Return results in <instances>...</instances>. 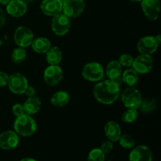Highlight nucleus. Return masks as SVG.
<instances>
[{
	"instance_id": "1",
	"label": "nucleus",
	"mask_w": 161,
	"mask_h": 161,
	"mask_svg": "<svg viewBox=\"0 0 161 161\" xmlns=\"http://www.w3.org/2000/svg\"><path fill=\"white\" fill-rule=\"evenodd\" d=\"M96 100L103 105H112L120 97V86L111 80L97 82L93 90Z\"/></svg>"
},
{
	"instance_id": "2",
	"label": "nucleus",
	"mask_w": 161,
	"mask_h": 161,
	"mask_svg": "<svg viewBox=\"0 0 161 161\" xmlns=\"http://www.w3.org/2000/svg\"><path fill=\"white\" fill-rule=\"evenodd\" d=\"M14 129L19 136L30 137L37 130V124L31 116L25 113L16 117Z\"/></svg>"
},
{
	"instance_id": "3",
	"label": "nucleus",
	"mask_w": 161,
	"mask_h": 161,
	"mask_svg": "<svg viewBox=\"0 0 161 161\" xmlns=\"http://www.w3.org/2000/svg\"><path fill=\"white\" fill-rule=\"evenodd\" d=\"M121 100L127 108L138 109L142 102L141 92L135 86H127L120 93Z\"/></svg>"
},
{
	"instance_id": "4",
	"label": "nucleus",
	"mask_w": 161,
	"mask_h": 161,
	"mask_svg": "<svg viewBox=\"0 0 161 161\" xmlns=\"http://www.w3.org/2000/svg\"><path fill=\"white\" fill-rule=\"evenodd\" d=\"M82 75L87 81L97 83L103 80L105 69L100 63L92 61L85 64L82 70Z\"/></svg>"
},
{
	"instance_id": "5",
	"label": "nucleus",
	"mask_w": 161,
	"mask_h": 161,
	"mask_svg": "<svg viewBox=\"0 0 161 161\" xmlns=\"http://www.w3.org/2000/svg\"><path fill=\"white\" fill-rule=\"evenodd\" d=\"M86 8L84 0H63L62 13L69 18H76Z\"/></svg>"
},
{
	"instance_id": "6",
	"label": "nucleus",
	"mask_w": 161,
	"mask_h": 161,
	"mask_svg": "<svg viewBox=\"0 0 161 161\" xmlns=\"http://www.w3.org/2000/svg\"><path fill=\"white\" fill-rule=\"evenodd\" d=\"M71 28L70 18L63 13L53 16L51 20V28L53 32L58 36H63L69 32Z\"/></svg>"
},
{
	"instance_id": "7",
	"label": "nucleus",
	"mask_w": 161,
	"mask_h": 161,
	"mask_svg": "<svg viewBox=\"0 0 161 161\" xmlns=\"http://www.w3.org/2000/svg\"><path fill=\"white\" fill-rule=\"evenodd\" d=\"M154 61L151 55L140 54L134 58L131 68L138 74L146 75L149 73L153 68Z\"/></svg>"
},
{
	"instance_id": "8",
	"label": "nucleus",
	"mask_w": 161,
	"mask_h": 161,
	"mask_svg": "<svg viewBox=\"0 0 161 161\" xmlns=\"http://www.w3.org/2000/svg\"><path fill=\"white\" fill-rule=\"evenodd\" d=\"M34 39V34L32 31L28 27L20 26L17 28L14 31V42L19 47L27 48L30 47Z\"/></svg>"
},
{
	"instance_id": "9",
	"label": "nucleus",
	"mask_w": 161,
	"mask_h": 161,
	"mask_svg": "<svg viewBox=\"0 0 161 161\" xmlns=\"http://www.w3.org/2000/svg\"><path fill=\"white\" fill-rule=\"evenodd\" d=\"M7 86L13 94L20 95L24 94L25 89L28 86V82L23 74L15 72L9 76Z\"/></svg>"
},
{
	"instance_id": "10",
	"label": "nucleus",
	"mask_w": 161,
	"mask_h": 161,
	"mask_svg": "<svg viewBox=\"0 0 161 161\" xmlns=\"http://www.w3.org/2000/svg\"><path fill=\"white\" fill-rule=\"evenodd\" d=\"M141 6L148 20L154 21L158 19L160 13V0H142Z\"/></svg>"
},
{
	"instance_id": "11",
	"label": "nucleus",
	"mask_w": 161,
	"mask_h": 161,
	"mask_svg": "<svg viewBox=\"0 0 161 161\" xmlns=\"http://www.w3.org/2000/svg\"><path fill=\"white\" fill-rule=\"evenodd\" d=\"M43 79L46 83L54 86L61 83L63 79V71L59 65H49L43 72Z\"/></svg>"
},
{
	"instance_id": "12",
	"label": "nucleus",
	"mask_w": 161,
	"mask_h": 161,
	"mask_svg": "<svg viewBox=\"0 0 161 161\" xmlns=\"http://www.w3.org/2000/svg\"><path fill=\"white\" fill-rule=\"evenodd\" d=\"M159 44L153 36H146L141 38L137 43V49L140 54L151 55L155 53L159 47Z\"/></svg>"
},
{
	"instance_id": "13",
	"label": "nucleus",
	"mask_w": 161,
	"mask_h": 161,
	"mask_svg": "<svg viewBox=\"0 0 161 161\" xmlns=\"http://www.w3.org/2000/svg\"><path fill=\"white\" fill-rule=\"evenodd\" d=\"M20 142L19 135L14 130H6L0 134V148L11 150L17 147Z\"/></svg>"
},
{
	"instance_id": "14",
	"label": "nucleus",
	"mask_w": 161,
	"mask_h": 161,
	"mask_svg": "<svg viewBox=\"0 0 161 161\" xmlns=\"http://www.w3.org/2000/svg\"><path fill=\"white\" fill-rule=\"evenodd\" d=\"M129 161H153V153L148 146L139 145L132 148Z\"/></svg>"
},
{
	"instance_id": "15",
	"label": "nucleus",
	"mask_w": 161,
	"mask_h": 161,
	"mask_svg": "<svg viewBox=\"0 0 161 161\" xmlns=\"http://www.w3.org/2000/svg\"><path fill=\"white\" fill-rule=\"evenodd\" d=\"M62 0H42L40 9L45 15L53 17L62 13Z\"/></svg>"
},
{
	"instance_id": "16",
	"label": "nucleus",
	"mask_w": 161,
	"mask_h": 161,
	"mask_svg": "<svg viewBox=\"0 0 161 161\" xmlns=\"http://www.w3.org/2000/svg\"><path fill=\"white\" fill-rule=\"evenodd\" d=\"M123 73V67L119 64V61L113 60L108 62L105 68V74L108 76V80H111L117 83L119 86L123 83L121 75Z\"/></svg>"
},
{
	"instance_id": "17",
	"label": "nucleus",
	"mask_w": 161,
	"mask_h": 161,
	"mask_svg": "<svg viewBox=\"0 0 161 161\" xmlns=\"http://www.w3.org/2000/svg\"><path fill=\"white\" fill-rule=\"evenodd\" d=\"M6 7L7 14L17 18L25 15L28 10V5L22 0H10Z\"/></svg>"
},
{
	"instance_id": "18",
	"label": "nucleus",
	"mask_w": 161,
	"mask_h": 161,
	"mask_svg": "<svg viewBox=\"0 0 161 161\" xmlns=\"http://www.w3.org/2000/svg\"><path fill=\"white\" fill-rule=\"evenodd\" d=\"M104 130H105V136L107 137L108 141L112 142H117L120 135H122L120 126L118 123L113 120H110L105 124Z\"/></svg>"
},
{
	"instance_id": "19",
	"label": "nucleus",
	"mask_w": 161,
	"mask_h": 161,
	"mask_svg": "<svg viewBox=\"0 0 161 161\" xmlns=\"http://www.w3.org/2000/svg\"><path fill=\"white\" fill-rule=\"evenodd\" d=\"M41 107H42V102L39 97L36 96L28 97L23 104L25 113L30 116L36 114L41 109Z\"/></svg>"
},
{
	"instance_id": "20",
	"label": "nucleus",
	"mask_w": 161,
	"mask_h": 161,
	"mask_svg": "<svg viewBox=\"0 0 161 161\" xmlns=\"http://www.w3.org/2000/svg\"><path fill=\"white\" fill-rule=\"evenodd\" d=\"M70 96L67 91H58L52 95L50 98V103L52 105L58 108H62L69 104Z\"/></svg>"
},
{
	"instance_id": "21",
	"label": "nucleus",
	"mask_w": 161,
	"mask_h": 161,
	"mask_svg": "<svg viewBox=\"0 0 161 161\" xmlns=\"http://www.w3.org/2000/svg\"><path fill=\"white\" fill-rule=\"evenodd\" d=\"M33 51L37 53H46L51 47L50 39L46 37H38L33 39L31 44Z\"/></svg>"
},
{
	"instance_id": "22",
	"label": "nucleus",
	"mask_w": 161,
	"mask_h": 161,
	"mask_svg": "<svg viewBox=\"0 0 161 161\" xmlns=\"http://www.w3.org/2000/svg\"><path fill=\"white\" fill-rule=\"evenodd\" d=\"M45 54L47 62L50 65H58L62 60V51L56 46L50 47Z\"/></svg>"
},
{
	"instance_id": "23",
	"label": "nucleus",
	"mask_w": 161,
	"mask_h": 161,
	"mask_svg": "<svg viewBox=\"0 0 161 161\" xmlns=\"http://www.w3.org/2000/svg\"><path fill=\"white\" fill-rule=\"evenodd\" d=\"M139 74L136 72L132 68H129L123 72L121 78H122L123 83H126L128 86H135L138 83L139 80Z\"/></svg>"
},
{
	"instance_id": "24",
	"label": "nucleus",
	"mask_w": 161,
	"mask_h": 161,
	"mask_svg": "<svg viewBox=\"0 0 161 161\" xmlns=\"http://www.w3.org/2000/svg\"><path fill=\"white\" fill-rule=\"evenodd\" d=\"M157 101L153 98H146L142 99L141 105L138 108L143 113H149L153 112L157 108Z\"/></svg>"
},
{
	"instance_id": "25",
	"label": "nucleus",
	"mask_w": 161,
	"mask_h": 161,
	"mask_svg": "<svg viewBox=\"0 0 161 161\" xmlns=\"http://www.w3.org/2000/svg\"><path fill=\"white\" fill-rule=\"evenodd\" d=\"M27 56V52L25 48L17 47L14 49L11 54V59L15 64H20L25 60Z\"/></svg>"
},
{
	"instance_id": "26",
	"label": "nucleus",
	"mask_w": 161,
	"mask_h": 161,
	"mask_svg": "<svg viewBox=\"0 0 161 161\" xmlns=\"http://www.w3.org/2000/svg\"><path fill=\"white\" fill-rule=\"evenodd\" d=\"M138 116V109L135 108H127L122 115V120L124 123L131 124L137 119Z\"/></svg>"
},
{
	"instance_id": "27",
	"label": "nucleus",
	"mask_w": 161,
	"mask_h": 161,
	"mask_svg": "<svg viewBox=\"0 0 161 161\" xmlns=\"http://www.w3.org/2000/svg\"><path fill=\"white\" fill-rule=\"evenodd\" d=\"M118 141H119V145L124 149H131L132 148L135 147V140L130 135H127V134L121 135Z\"/></svg>"
},
{
	"instance_id": "28",
	"label": "nucleus",
	"mask_w": 161,
	"mask_h": 161,
	"mask_svg": "<svg viewBox=\"0 0 161 161\" xmlns=\"http://www.w3.org/2000/svg\"><path fill=\"white\" fill-rule=\"evenodd\" d=\"M105 154L98 148H94L89 153L87 161H105Z\"/></svg>"
},
{
	"instance_id": "29",
	"label": "nucleus",
	"mask_w": 161,
	"mask_h": 161,
	"mask_svg": "<svg viewBox=\"0 0 161 161\" xmlns=\"http://www.w3.org/2000/svg\"><path fill=\"white\" fill-rule=\"evenodd\" d=\"M118 61L122 67L130 68L131 67L132 64H133L134 58L129 53H123L119 56Z\"/></svg>"
},
{
	"instance_id": "30",
	"label": "nucleus",
	"mask_w": 161,
	"mask_h": 161,
	"mask_svg": "<svg viewBox=\"0 0 161 161\" xmlns=\"http://www.w3.org/2000/svg\"><path fill=\"white\" fill-rule=\"evenodd\" d=\"M101 150L105 154H108L113 150V144L112 142L110 141H106L104 142L102 144L100 148Z\"/></svg>"
},
{
	"instance_id": "31",
	"label": "nucleus",
	"mask_w": 161,
	"mask_h": 161,
	"mask_svg": "<svg viewBox=\"0 0 161 161\" xmlns=\"http://www.w3.org/2000/svg\"><path fill=\"white\" fill-rule=\"evenodd\" d=\"M12 112H13V114H14L16 117L25 114V110H24L23 105H21V104H19V103L15 104V105L13 106Z\"/></svg>"
},
{
	"instance_id": "32",
	"label": "nucleus",
	"mask_w": 161,
	"mask_h": 161,
	"mask_svg": "<svg viewBox=\"0 0 161 161\" xmlns=\"http://www.w3.org/2000/svg\"><path fill=\"white\" fill-rule=\"evenodd\" d=\"M9 76L6 72H0V87L7 86L8 81H9Z\"/></svg>"
},
{
	"instance_id": "33",
	"label": "nucleus",
	"mask_w": 161,
	"mask_h": 161,
	"mask_svg": "<svg viewBox=\"0 0 161 161\" xmlns=\"http://www.w3.org/2000/svg\"><path fill=\"white\" fill-rule=\"evenodd\" d=\"M24 94H25L26 96H28V97H33V96H36V90L32 86H29V85H28V86H27L26 89H25Z\"/></svg>"
},
{
	"instance_id": "34",
	"label": "nucleus",
	"mask_w": 161,
	"mask_h": 161,
	"mask_svg": "<svg viewBox=\"0 0 161 161\" xmlns=\"http://www.w3.org/2000/svg\"><path fill=\"white\" fill-rule=\"evenodd\" d=\"M6 23V14L3 9L0 8V28Z\"/></svg>"
},
{
	"instance_id": "35",
	"label": "nucleus",
	"mask_w": 161,
	"mask_h": 161,
	"mask_svg": "<svg viewBox=\"0 0 161 161\" xmlns=\"http://www.w3.org/2000/svg\"><path fill=\"white\" fill-rule=\"evenodd\" d=\"M154 38H155V39H156V41H157V43H158L159 45H160V44H161V36H160V34H158L157 36H154Z\"/></svg>"
},
{
	"instance_id": "36",
	"label": "nucleus",
	"mask_w": 161,
	"mask_h": 161,
	"mask_svg": "<svg viewBox=\"0 0 161 161\" xmlns=\"http://www.w3.org/2000/svg\"><path fill=\"white\" fill-rule=\"evenodd\" d=\"M9 2H10V0H0V4L3 5V6H6Z\"/></svg>"
},
{
	"instance_id": "37",
	"label": "nucleus",
	"mask_w": 161,
	"mask_h": 161,
	"mask_svg": "<svg viewBox=\"0 0 161 161\" xmlns=\"http://www.w3.org/2000/svg\"><path fill=\"white\" fill-rule=\"evenodd\" d=\"M20 161H36L35 159L33 158H29V157H26V158L21 159Z\"/></svg>"
},
{
	"instance_id": "38",
	"label": "nucleus",
	"mask_w": 161,
	"mask_h": 161,
	"mask_svg": "<svg viewBox=\"0 0 161 161\" xmlns=\"http://www.w3.org/2000/svg\"><path fill=\"white\" fill-rule=\"evenodd\" d=\"M22 1H23L24 3H26V4H28V3H31V2H33L34 0H22Z\"/></svg>"
},
{
	"instance_id": "39",
	"label": "nucleus",
	"mask_w": 161,
	"mask_h": 161,
	"mask_svg": "<svg viewBox=\"0 0 161 161\" xmlns=\"http://www.w3.org/2000/svg\"><path fill=\"white\" fill-rule=\"evenodd\" d=\"M130 2H132V3H141L142 0H130Z\"/></svg>"
}]
</instances>
